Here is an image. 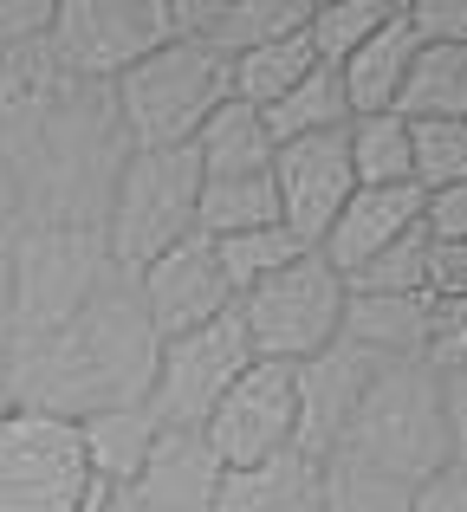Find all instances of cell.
Returning <instances> with one entry per match:
<instances>
[{
    "instance_id": "6da1fadb",
    "label": "cell",
    "mask_w": 467,
    "mask_h": 512,
    "mask_svg": "<svg viewBox=\"0 0 467 512\" xmlns=\"http://www.w3.org/2000/svg\"><path fill=\"white\" fill-rule=\"evenodd\" d=\"M150 363H156V338L137 312V292H130V279L111 273L91 292L85 312L65 318L59 331L13 338L7 389H13V409L78 422V415L117 409V402H143Z\"/></svg>"
},
{
    "instance_id": "7a4b0ae2",
    "label": "cell",
    "mask_w": 467,
    "mask_h": 512,
    "mask_svg": "<svg viewBox=\"0 0 467 512\" xmlns=\"http://www.w3.org/2000/svg\"><path fill=\"white\" fill-rule=\"evenodd\" d=\"M461 383L467 376H429L422 363H383L377 383L364 389L351 428H344V454L383 467L396 480H429L461 461Z\"/></svg>"
},
{
    "instance_id": "3957f363",
    "label": "cell",
    "mask_w": 467,
    "mask_h": 512,
    "mask_svg": "<svg viewBox=\"0 0 467 512\" xmlns=\"http://www.w3.org/2000/svg\"><path fill=\"white\" fill-rule=\"evenodd\" d=\"M195 195L202 169L189 150H124L98 214V247L117 279H137L156 253L195 234Z\"/></svg>"
},
{
    "instance_id": "277c9868",
    "label": "cell",
    "mask_w": 467,
    "mask_h": 512,
    "mask_svg": "<svg viewBox=\"0 0 467 512\" xmlns=\"http://www.w3.org/2000/svg\"><path fill=\"white\" fill-rule=\"evenodd\" d=\"M228 104V59L195 39H169L111 85V117L124 150H189L195 130Z\"/></svg>"
},
{
    "instance_id": "5b68a950",
    "label": "cell",
    "mask_w": 467,
    "mask_h": 512,
    "mask_svg": "<svg viewBox=\"0 0 467 512\" xmlns=\"http://www.w3.org/2000/svg\"><path fill=\"white\" fill-rule=\"evenodd\" d=\"M234 318L247 331L253 363H312L318 350L338 344L344 331V279L325 266V253H299L292 266H279L273 279H260L253 292L234 299Z\"/></svg>"
},
{
    "instance_id": "8992f818",
    "label": "cell",
    "mask_w": 467,
    "mask_h": 512,
    "mask_svg": "<svg viewBox=\"0 0 467 512\" xmlns=\"http://www.w3.org/2000/svg\"><path fill=\"white\" fill-rule=\"evenodd\" d=\"M176 39L169 0H59L46 33V59L65 85L111 91L130 65Z\"/></svg>"
},
{
    "instance_id": "52a82bcc",
    "label": "cell",
    "mask_w": 467,
    "mask_h": 512,
    "mask_svg": "<svg viewBox=\"0 0 467 512\" xmlns=\"http://www.w3.org/2000/svg\"><path fill=\"white\" fill-rule=\"evenodd\" d=\"M111 493L91 480L78 428L65 415L13 409L0 422V512H104Z\"/></svg>"
},
{
    "instance_id": "ba28073f",
    "label": "cell",
    "mask_w": 467,
    "mask_h": 512,
    "mask_svg": "<svg viewBox=\"0 0 467 512\" xmlns=\"http://www.w3.org/2000/svg\"><path fill=\"white\" fill-rule=\"evenodd\" d=\"M111 279L98 234L91 227H20L13 234V338H39L59 331L65 318H78L91 305V292Z\"/></svg>"
},
{
    "instance_id": "9c48e42d",
    "label": "cell",
    "mask_w": 467,
    "mask_h": 512,
    "mask_svg": "<svg viewBox=\"0 0 467 512\" xmlns=\"http://www.w3.org/2000/svg\"><path fill=\"white\" fill-rule=\"evenodd\" d=\"M253 363L247 350V331H240V318H215V325L202 331H182V338H163L156 344V363H150V389H143V409L156 415V428H182V435H195V428L208 422V409H215L221 396H228V383Z\"/></svg>"
},
{
    "instance_id": "30bf717a",
    "label": "cell",
    "mask_w": 467,
    "mask_h": 512,
    "mask_svg": "<svg viewBox=\"0 0 467 512\" xmlns=\"http://www.w3.org/2000/svg\"><path fill=\"white\" fill-rule=\"evenodd\" d=\"M195 435H202L208 454H215L221 474L286 454L292 435H299V389H292V370L286 363H247Z\"/></svg>"
},
{
    "instance_id": "8fae6325",
    "label": "cell",
    "mask_w": 467,
    "mask_h": 512,
    "mask_svg": "<svg viewBox=\"0 0 467 512\" xmlns=\"http://www.w3.org/2000/svg\"><path fill=\"white\" fill-rule=\"evenodd\" d=\"M130 292H137V312H143V325H150L156 344L182 338V331H202V325H215V318L234 312V292H228V279H221L215 240H202V234H189L169 253H156V260L130 279Z\"/></svg>"
},
{
    "instance_id": "7c38bea8",
    "label": "cell",
    "mask_w": 467,
    "mask_h": 512,
    "mask_svg": "<svg viewBox=\"0 0 467 512\" xmlns=\"http://www.w3.org/2000/svg\"><path fill=\"white\" fill-rule=\"evenodd\" d=\"M273 201H279V227H286L299 247H318L325 227L338 221V208L351 201V156H344V130L325 137H299L273 150Z\"/></svg>"
},
{
    "instance_id": "4fadbf2b",
    "label": "cell",
    "mask_w": 467,
    "mask_h": 512,
    "mask_svg": "<svg viewBox=\"0 0 467 512\" xmlns=\"http://www.w3.org/2000/svg\"><path fill=\"white\" fill-rule=\"evenodd\" d=\"M377 370H383V357H370V350H357L344 338L331 350H318L312 363H299V370H292V389H299V435H292V448L312 454V461L338 454L344 428H351L364 389L377 383Z\"/></svg>"
},
{
    "instance_id": "5bb4252c",
    "label": "cell",
    "mask_w": 467,
    "mask_h": 512,
    "mask_svg": "<svg viewBox=\"0 0 467 512\" xmlns=\"http://www.w3.org/2000/svg\"><path fill=\"white\" fill-rule=\"evenodd\" d=\"M169 20L176 39H195L215 59H240L286 33H305L312 0H169Z\"/></svg>"
},
{
    "instance_id": "9a60e30c",
    "label": "cell",
    "mask_w": 467,
    "mask_h": 512,
    "mask_svg": "<svg viewBox=\"0 0 467 512\" xmlns=\"http://www.w3.org/2000/svg\"><path fill=\"white\" fill-rule=\"evenodd\" d=\"M416 214H422V188H351V201L338 208V221L325 227L318 253L338 279H351L357 266H370L383 247H396L403 234H416Z\"/></svg>"
},
{
    "instance_id": "2e32d148",
    "label": "cell",
    "mask_w": 467,
    "mask_h": 512,
    "mask_svg": "<svg viewBox=\"0 0 467 512\" xmlns=\"http://www.w3.org/2000/svg\"><path fill=\"white\" fill-rule=\"evenodd\" d=\"M215 480H221V467L202 448V435L163 428L156 448H150V467L137 474V487H124V500L143 506V512H208Z\"/></svg>"
},
{
    "instance_id": "e0dca14e",
    "label": "cell",
    "mask_w": 467,
    "mask_h": 512,
    "mask_svg": "<svg viewBox=\"0 0 467 512\" xmlns=\"http://www.w3.org/2000/svg\"><path fill=\"white\" fill-rule=\"evenodd\" d=\"M78 454H85L91 480L104 493H124L137 487V474L150 467V448H156V415L143 402H117V409H98V415H78Z\"/></svg>"
},
{
    "instance_id": "ac0fdd59",
    "label": "cell",
    "mask_w": 467,
    "mask_h": 512,
    "mask_svg": "<svg viewBox=\"0 0 467 512\" xmlns=\"http://www.w3.org/2000/svg\"><path fill=\"white\" fill-rule=\"evenodd\" d=\"M416 59V33L403 26V7L377 26L357 52H344L331 72H338V91H344V111L351 117H377V111H396V91H403V72Z\"/></svg>"
},
{
    "instance_id": "d6986e66",
    "label": "cell",
    "mask_w": 467,
    "mask_h": 512,
    "mask_svg": "<svg viewBox=\"0 0 467 512\" xmlns=\"http://www.w3.org/2000/svg\"><path fill=\"white\" fill-rule=\"evenodd\" d=\"M208 512H318V461L299 448L253 467H228L215 480Z\"/></svg>"
},
{
    "instance_id": "ffe728a7",
    "label": "cell",
    "mask_w": 467,
    "mask_h": 512,
    "mask_svg": "<svg viewBox=\"0 0 467 512\" xmlns=\"http://www.w3.org/2000/svg\"><path fill=\"white\" fill-rule=\"evenodd\" d=\"M429 299H383V292H344V344L370 350L383 363H416L429 338Z\"/></svg>"
},
{
    "instance_id": "44dd1931",
    "label": "cell",
    "mask_w": 467,
    "mask_h": 512,
    "mask_svg": "<svg viewBox=\"0 0 467 512\" xmlns=\"http://www.w3.org/2000/svg\"><path fill=\"white\" fill-rule=\"evenodd\" d=\"M189 156H195V169H202V182L266 175V169H273V137H266V124H260V111H253V104L228 98L202 130H195Z\"/></svg>"
},
{
    "instance_id": "7402d4cb",
    "label": "cell",
    "mask_w": 467,
    "mask_h": 512,
    "mask_svg": "<svg viewBox=\"0 0 467 512\" xmlns=\"http://www.w3.org/2000/svg\"><path fill=\"white\" fill-rule=\"evenodd\" d=\"M396 117H467V46H416L396 91Z\"/></svg>"
},
{
    "instance_id": "603a6c76",
    "label": "cell",
    "mask_w": 467,
    "mask_h": 512,
    "mask_svg": "<svg viewBox=\"0 0 467 512\" xmlns=\"http://www.w3.org/2000/svg\"><path fill=\"white\" fill-rule=\"evenodd\" d=\"M260 227H279L273 175L202 182V195H195V234L202 240H234V234H260Z\"/></svg>"
},
{
    "instance_id": "cb8c5ba5",
    "label": "cell",
    "mask_w": 467,
    "mask_h": 512,
    "mask_svg": "<svg viewBox=\"0 0 467 512\" xmlns=\"http://www.w3.org/2000/svg\"><path fill=\"white\" fill-rule=\"evenodd\" d=\"M312 72H318L312 39H305V33H286V39H273V46H260V52H240V59H228V98L266 111V104H279L292 85H299V78H312Z\"/></svg>"
},
{
    "instance_id": "d4e9b609",
    "label": "cell",
    "mask_w": 467,
    "mask_h": 512,
    "mask_svg": "<svg viewBox=\"0 0 467 512\" xmlns=\"http://www.w3.org/2000/svg\"><path fill=\"white\" fill-rule=\"evenodd\" d=\"M318 512H409V480L338 448L318 461Z\"/></svg>"
},
{
    "instance_id": "484cf974",
    "label": "cell",
    "mask_w": 467,
    "mask_h": 512,
    "mask_svg": "<svg viewBox=\"0 0 467 512\" xmlns=\"http://www.w3.org/2000/svg\"><path fill=\"white\" fill-rule=\"evenodd\" d=\"M260 124H266V137H273V150H279V143H299V137H325V130H344V124H351V111H344L338 72H331V65H318V72H312V78H299V85H292L279 104H266Z\"/></svg>"
},
{
    "instance_id": "4316f807",
    "label": "cell",
    "mask_w": 467,
    "mask_h": 512,
    "mask_svg": "<svg viewBox=\"0 0 467 512\" xmlns=\"http://www.w3.org/2000/svg\"><path fill=\"white\" fill-rule=\"evenodd\" d=\"M344 156H351L357 188H403L409 182V124L396 111L351 117L344 124Z\"/></svg>"
},
{
    "instance_id": "83f0119b",
    "label": "cell",
    "mask_w": 467,
    "mask_h": 512,
    "mask_svg": "<svg viewBox=\"0 0 467 512\" xmlns=\"http://www.w3.org/2000/svg\"><path fill=\"white\" fill-rule=\"evenodd\" d=\"M455 182H467V117H422V124H409V188L429 195V188H455Z\"/></svg>"
},
{
    "instance_id": "f1b7e54d",
    "label": "cell",
    "mask_w": 467,
    "mask_h": 512,
    "mask_svg": "<svg viewBox=\"0 0 467 512\" xmlns=\"http://www.w3.org/2000/svg\"><path fill=\"white\" fill-rule=\"evenodd\" d=\"M299 253V240L286 234V227H260V234H234V240H215V260H221V279H228V292L240 299V292H253L260 279H273L279 266H292Z\"/></svg>"
},
{
    "instance_id": "f546056e",
    "label": "cell",
    "mask_w": 467,
    "mask_h": 512,
    "mask_svg": "<svg viewBox=\"0 0 467 512\" xmlns=\"http://www.w3.org/2000/svg\"><path fill=\"white\" fill-rule=\"evenodd\" d=\"M396 13V0H331V7H312L305 20V39H312L318 65H338L344 52H357L383 20Z\"/></svg>"
},
{
    "instance_id": "4dcf8cb0",
    "label": "cell",
    "mask_w": 467,
    "mask_h": 512,
    "mask_svg": "<svg viewBox=\"0 0 467 512\" xmlns=\"http://www.w3.org/2000/svg\"><path fill=\"white\" fill-rule=\"evenodd\" d=\"M416 234L429 240V247H467V182H455V188H429V195H422Z\"/></svg>"
},
{
    "instance_id": "1f68e13d",
    "label": "cell",
    "mask_w": 467,
    "mask_h": 512,
    "mask_svg": "<svg viewBox=\"0 0 467 512\" xmlns=\"http://www.w3.org/2000/svg\"><path fill=\"white\" fill-rule=\"evenodd\" d=\"M403 26L416 33V46H467L461 0H403Z\"/></svg>"
},
{
    "instance_id": "d6a6232c",
    "label": "cell",
    "mask_w": 467,
    "mask_h": 512,
    "mask_svg": "<svg viewBox=\"0 0 467 512\" xmlns=\"http://www.w3.org/2000/svg\"><path fill=\"white\" fill-rule=\"evenodd\" d=\"M52 7H59V0H0V59L39 46V39L52 33Z\"/></svg>"
},
{
    "instance_id": "836d02e7",
    "label": "cell",
    "mask_w": 467,
    "mask_h": 512,
    "mask_svg": "<svg viewBox=\"0 0 467 512\" xmlns=\"http://www.w3.org/2000/svg\"><path fill=\"white\" fill-rule=\"evenodd\" d=\"M409 512H467V467H442V474L409 487Z\"/></svg>"
},
{
    "instance_id": "e575fe53",
    "label": "cell",
    "mask_w": 467,
    "mask_h": 512,
    "mask_svg": "<svg viewBox=\"0 0 467 512\" xmlns=\"http://www.w3.org/2000/svg\"><path fill=\"white\" fill-rule=\"evenodd\" d=\"M26 227V188H20V175H13V163L0 156V240H13Z\"/></svg>"
},
{
    "instance_id": "d590c367",
    "label": "cell",
    "mask_w": 467,
    "mask_h": 512,
    "mask_svg": "<svg viewBox=\"0 0 467 512\" xmlns=\"http://www.w3.org/2000/svg\"><path fill=\"white\" fill-rule=\"evenodd\" d=\"M13 299V240H0V312Z\"/></svg>"
},
{
    "instance_id": "8d00e7d4",
    "label": "cell",
    "mask_w": 467,
    "mask_h": 512,
    "mask_svg": "<svg viewBox=\"0 0 467 512\" xmlns=\"http://www.w3.org/2000/svg\"><path fill=\"white\" fill-rule=\"evenodd\" d=\"M13 415V389H7V363H0V422Z\"/></svg>"
},
{
    "instance_id": "74e56055",
    "label": "cell",
    "mask_w": 467,
    "mask_h": 512,
    "mask_svg": "<svg viewBox=\"0 0 467 512\" xmlns=\"http://www.w3.org/2000/svg\"><path fill=\"white\" fill-rule=\"evenodd\" d=\"M7 350H13V318L0 312V363H7Z\"/></svg>"
}]
</instances>
